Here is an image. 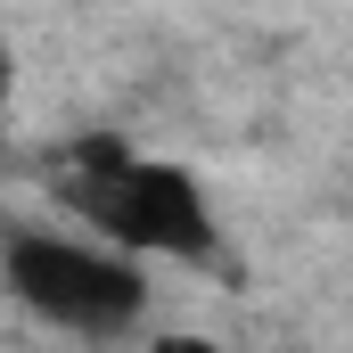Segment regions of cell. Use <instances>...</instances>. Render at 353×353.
<instances>
[{"mask_svg": "<svg viewBox=\"0 0 353 353\" xmlns=\"http://www.w3.org/2000/svg\"><path fill=\"white\" fill-rule=\"evenodd\" d=\"M148 353H214V345H205V337H157Z\"/></svg>", "mask_w": 353, "mask_h": 353, "instance_id": "3", "label": "cell"}, {"mask_svg": "<svg viewBox=\"0 0 353 353\" xmlns=\"http://www.w3.org/2000/svg\"><path fill=\"white\" fill-rule=\"evenodd\" d=\"M66 197L83 205L123 255H214V247H222V239H214V214H205V197H197V181L181 173V165L132 157L115 181H74Z\"/></svg>", "mask_w": 353, "mask_h": 353, "instance_id": "2", "label": "cell"}, {"mask_svg": "<svg viewBox=\"0 0 353 353\" xmlns=\"http://www.w3.org/2000/svg\"><path fill=\"white\" fill-rule=\"evenodd\" d=\"M0 99H8V50H0Z\"/></svg>", "mask_w": 353, "mask_h": 353, "instance_id": "4", "label": "cell"}, {"mask_svg": "<svg viewBox=\"0 0 353 353\" xmlns=\"http://www.w3.org/2000/svg\"><path fill=\"white\" fill-rule=\"evenodd\" d=\"M8 288L33 312H50L66 329H99V337L132 329L148 312V279L123 255H99V247H74V239H41V230L8 239Z\"/></svg>", "mask_w": 353, "mask_h": 353, "instance_id": "1", "label": "cell"}]
</instances>
